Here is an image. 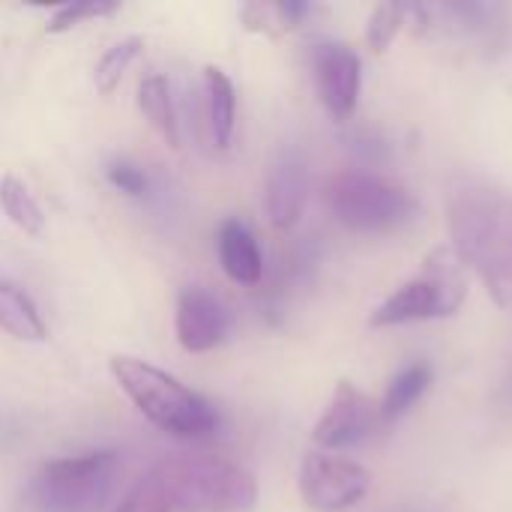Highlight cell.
Wrapping results in <instances>:
<instances>
[{
	"label": "cell",
	"mask_w": 512,
	"mask_h": 512,
	"mask_svg": "<svg viewBox=\"0 0 512 512\" xmlns=\"http://www.w3.org/2000/svg\"><path fill=\"white\" fill-rule=\"evenodd\" d=\"M258 480L219 456H168L156 462L111 512H249Z\"/></svg>",
	"instance_id": "6da1fadb"
},
{
	"label": "cell",
	"mask_w": 512,
	"mask_h": 512,
	"mask_svg": "<svg viewBox=\"0 0 512 512\" xmlns=\"http://www.w3.org/2000/svg\"><path fill=\"white\" fill-rule=\"evenodd\" d=\"M450 240L459 264L477 273L498 306L512 309V195L492 186L456 189Z\"/></svg>",
	"instance_id": "7a4b0ae2"
},
{
	"label": "cell",
	"mask_w": 512,
	"mask_h": 512,
	"mask_svg": "<svg viewBox=\"0 0 512 512\" xmlns=\"http://www.w3.org/2000/svg\"><path fill=\"white\" fill-rule=\"evenodd\" d=\"M108 366L126 399L159 432L180 441H198V438H210L219 429L216 408L201 393L186 387L180 378L168 375L165 369L126 354L111 357Z\"/></svg>",
	"instance_id": "3957f363"
},
{
	"label": "cell",
	"mask_w": 512,
	"mask_h": 512,
	"mask_svg": "<svg viewBox=\"0 0 512 512\" xmlns=\"http://www.w3.org/2000/svg\"><path fill=\"white\" fill-rule=\"evenodd\" d=\"M327 207L342 228L369 237L402 231L420 216V201L411 195V189L360 168L330 177Z\"/></svg>",
	"instance_id": "277c9868"
},
{
	"label": "cell",
	"mask_w": 512,
	"mask_h": 512,
	"mask_svg": "<svg viewBox=\"0 0 512 512\" xmlns=\"http://www.w3.org/2000/svg\"><path fill=\"white\" fill-rule=\"evenodd\" d=\"M468 297L465 267L453 255V249H432L420 270L405 279L393 294H387L369 315V327H402L417 321H441L453 318Z\"/></svg>",
	"instance_id": "5b68a950"
},
{
	"label": "cell",
	"mask_w": 512,
	"mask_h": 512,
	"mask_svg": "<svg viewBox=\"0 0 512 512\" xmlns=\"http://www.w3.org/2000/svg\"><path fill=\"white\" fill-rule=\"evenodd\" d=\"M117 477V453L96 450L45 462L24 489L27 512H99Z\"/></svg>",
	"instance_id": "8992f818"
},
{
	"label": "cell",
	"mask_w": 512,
	"mask_h": 512,
	"mask_svg": "<svg viewBox=\"0 0 512 512\" xmlns=\"http://www.w3.org/2000/svg\"><path fill=\"white\" fill-rule=\"evenodd\" d=\"M372 492V474L339 453L315 450L300 465V495L315 512H345Z\"/></svg>",
	"instance_id": "52a82bcc"
},
{
	"label": "cell",
	"mask_w": 512,
	"mask_h": 512,
	"mask_svg": "<svg viewBox=\"0 0 512 512\" xmlns=\"http://www.w3.org/2000/svg\"><path fill=\"white\" fill-rule=\"evenodd\" d=\"M405 6V27L423 36L456 42H495L507 24V9L498 3H420Z\"/></svg>",
	"instance_id": "ba28073f"
},
{
	"label": "cell",
	"mask_w": 512,
	"mask_h": 512,
	"mask_svg": "<svg viewBox=\"0 0 512 512\" xmlns=\"http://www.w3.org/2000/svg\"><path fill=\"white\" fill-rule=\"evenodd\" d=\"M378 429H384L378 402L369 393H363L354 381L342 378L312 429V441L318 450L336 453L369 441Z\"/></svg>",
	"instance_id": "9c48e42d"
},
{
	"label": "cell",
	"mask_w": 512,
	"mask_h": 512,
	"mask_svg": "<svg viewBox=\"0 0 512 512\" xmlns=\"http://www.w3.org/2000/svg\"><path fill=\"white\" fill-rule=\"evenodd\" d=\"M312 75L318 96L333 120H351L360 102L363 63L360 54L345 42H321L312 51Z\"/></svg>",
	"instance_id": "30bf717a"
},
{
	"label": "cell",
	"mask_w": 512,
	"mask_h": 512,
	"mask_svg": "<svg viewBox=\"0 0 512 512\" xmlns=\"http://www.w3.org/2000/svg\"><path fill=\"white\" fill-rule=\"evenodd\" d=\"M309 201V162L300 150L285 147L264 177V210L276 231H291Z\"/></svg>",
	"instance_id": "8fae6325"
},
{
	"label": "cell",
	"mask_w": 512,
	"mask_h": 512,
	"mask_svg": "<svg viewBox=\"0 0 512 512\" xmlns=\"http://www.w3.org/2000/svg\"><path fill=\"white\" fill-rule=\"evenodd\" d=\"M174 330H177V342L189 354H207L228 339L231 315L216 294L192 285V288L180 291V297H177Z\"/></svg>",
	"instance_id": "7c38bea8"
},
{
	"label": "cell",
	"mask_w": 512,
	"mask_h": 512,
	"mask_svg": "<svg viewBox=\"0 0 512 512\" xmlns=\"http://www.w3.org/2000/svg\"><path fill=\"white\" fill-rule=\"evenodd\" d=\"M216 252L225 276L237 285H258L264 276V255L252 228L240 219H225L216 231Z\"/></svg>",
	"instance_id": "4fadbf2b"
},
{
	"label": "cell",
	"mask_w": 512,
	"mask_h": 512,
	"mask_svg": "<svg viewBox=\"0 0 512 512\" xmlns=\"http://www.w3.org/2000/svg\"><path fill=\"white\" fill-rule=\"evenodd\" d=\"M204 93H207V123L213 144L219 150L231 147L234 126H237V90L225 69L204 66Z\"/></svg>",
	"instance_id": "5bb4252c"
},
{
	"label": "cell",
	"mask_w": 512,
	"mask_h": 512,
	"mask_svg": "<svg viewBox=\"0 0 512 512\" xmlns=\"http://www.w3.org/2000/svg\"><path fill=\"white\" fill-rule=\"evenodd\" d=\"M432 381H435V369H432L426 360H414V363H408L405 369H399V372L390 378V384H387V390H384V399L378 402V408H381V423L390 426V423L402 420V417L429 393Z\"/></svg>",
	"instance_id": "9a60e30c"
},
{
	"label": "cell",
	"mask_w": 512,
	"mask_h": 512,
	"mask_svg": "<svg viewBox=\"0 0 512 512\" xmlns=\"http://www.w3.org/2000/svg\"><path fill=\"white\" fill-rule=\"evenodd\" d=\"M0 330L18 342H45L48 327L36 303L12 282L0 279Z\"/></svg>",
	"instance_id": "2e32d148"
},
{
	"label": "cell",
	"mask_w": 512,
	"mask_h": 512,
	"mask_svg": "<svg viewBox=\"0 0 512 512\" xmlns=\"http://www.w3.org/2000/svg\"><path fill=\"white\" fill-rule=\"evenodd\" d=\"M138 108L144 111V117L153 123V129H159V135L171 147H180V120H177L174 93H171L168 78H162V75L144 78L138 87Z\"/></svg>",
	"instance_id": "e0dca14e"
},
{
	"label": "cell",
	"mask_w": 512,
	"mask_h": 512,
	"mask_svg": "<svg viewBox=\"0 0 512 512\" xmlns=\"http://www.w3.org/2000/svg\"><path fill=\"white\" fill-rule=\"evenodd\" d=\"M0 207H3V213L9 216V222H12L18 231H24V234H30V237H39V234H42L45 216H42L39 201H36L33 192H30L18 177H12V174H6V177L0 180Z\"/></svg>",
	"instance_id": "ac0fdd59"
},
{
	"label": "cell",
	"mask_w": 512,
	"mask_h": 512,
	"mask_svg": "<svg viewBox=\"0 0 512 512\" xmlns=\"http://www.w3.org/2000/svg\"><path fill=\"white\" fill-rule=\"evenodd\" d=\"M144 51V39L141 36H126V39H120V42H114L102 57H99V63H96V69H93V84H96V90L99 93H111L117 84H120V78L126 75V69L135 63V57Z\"/></svg>",
	"instance_id": "d6986e66"
},
{
	"label": "cell",
	"mask_w": 512,
	"mask_h": 512,
	"mask_svg": "<svg viewBox=\"0 0 512 512\" xmlns=\"http://www.w3.org/2000/svg\"><path fill=\"white\" fill-rule=\"evenodd\" d=\"M120 6L111 3V0H78V3H63L51 12L45 30L48 33H66L72 27H78L81 21H90V18H102V15H114Z\"/></svg>",
	"instance_id": "ffe728a7"
},
{
	"label": "cell",
	"mask_w": 512,
	"mask_h": 512,
	"mask_svg": "<svg viewBox=\"0 0 512 512\" xmlns=\"http://www.w3.org/2000/svg\"><path fill=\"white\" fill-rule=\"evenodd\" d=\"M402 27H405V6L402 3L375 6L372 15H369V24H366V39H369L372 51H378V54L387 51Z\"/></svg>",
	"instance_id": "44dd1931"
},
{
	"label": "cell",
	"mask_w": 512,
	"mask_h": 512,
	"mask_svg": "<svg viewBox=\"0 0 512 512\" xmlns=\"http://www.w3.org/2000/svg\"><path fill=\"white\" fill-rule=\"evenodd\" d=\"M105 177H108V183H111L117 192H123V195H129V198H144V195L150 192V177H147V171H144L141 165H135V162L117 159V162H111V165L105 168Z\"/></svg>",
	"instance_id": "7402d4cb"
}]
</instances>
